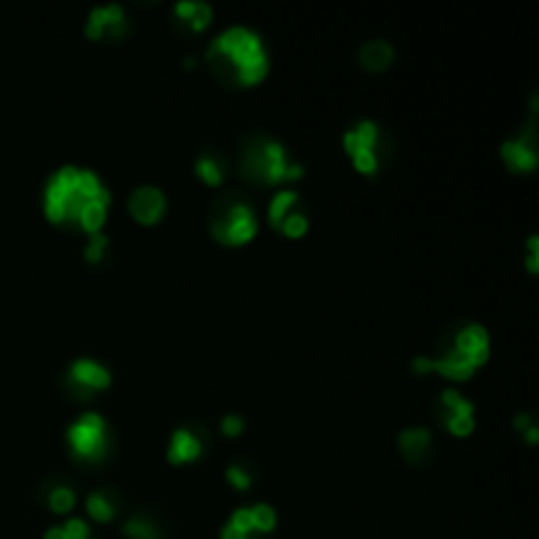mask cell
<instances>
[{"label":"cell","mask_w":539,"mask_h":539,"mask_svg":"<svg viewBox=\"0 0 539 539\" xmlns=\"http://www.w3.org/2000/svg\"><path fill=\"white\" fill-rule=\"evenodd\" d=\"M111 192L103 179L82 166H61L48 179L43 192V211L50 224L69 232L98 235L106 227Z\"/></svg>","instance_id":"cell-1"},{"label":"cell","mask_w":539,"mask_h":539,"mask_svg":"<svg viewBox=\"0 0 539 539\" xmlns=\"http://www.w3.org/2000/svg\"><path fill=\"white\" fill-rule=\"evenodd\" d=\"M208 74L229 90L261 85L269 74V53L261 35L248 27L224 29L203 56Z\"/></svg>","instance_id":"cell-2"},{"label":"cell","mask_w":539,"mask_h":539,"mask_svg":"<svg viewBox=\"0 0 539 539\" xmlns=\"http://www.w3.org/2000/svg\"><path fill=\"white\" fill-rule=\"evenodd\" d=\"M235 166L237 174L253 187H287L305 174L298 158L269 135L242 137Z\"/></svg>","instance_id":"cell-3"},{"label":"cell","mask_w":539,"mask_h":539,"mask_svg":"<svg viewBox=\"0 0 539 539\" xmlns=\"http://www.w3.org/2000/svg\"><path fill=\"white\" fill-rule=\"evenodd\" d=\"M490 358V334L482 324H461L442 337L434 355H426L429 374H440L447 382H469Z\"/></svg>","instance_id":"cell-4"},{"label":"cell","mask_w":539,"mask_h":539,"mask_svg":"<svg viewBox=\"0 0 539 539\" xmlns=\"http://www.w3.org/2000/svg\"><path fill=\"white\" fill-rule=\"evenodd\" d=\"M208 232L224 248H242L258 235V213L240 192H221L208 206Z\"/></svg>","instance_id":"cell-5"},{"label":"cell","mask_w":539,"mask_h":539,"mask_svg":"<svg viewBox=\"0 0 539 539\" xmlns=\"http://www.w3.org/2000/svg\"><path fill=\"white\" fill-rule=\"evenodd\" d=\"M342 148L348 153L353 169L363 177L382 174L395 156V140L374 119H361L350 124L342 135Z\"/></svg>","instance_id":"cell-6"},{"label":"cell","mask_w":539,"mask_h":539,"mask_svg":"<svg viewBox=\"0 0 539 539\" xmlns=\"http://www.w3.org/2000/svg\"><path fill=\"white\" fill-rule=\"evenodd\" d=\"M66 445L74 461L98 469L114 453V432L100 413L87 411L66 429Z\"/></svg>","instance_id":"cell-7"},{"label":"cell","mask_w":539,"mask_h":539,"mask_svg":"<svg viewBox=\"0 0 539 539\" xmlns=\"http://www.w3.org/2000/svg\"><path fill=\"white\" fill-rule=\"evenodd\" d=\"M58 387L66 398L77 400V403H90L95 395L111 387V371L93 358H77L66 366L58 379Z\"/></svg>","instance_id":"cell-8"},{"label":"cell","mask_w":539,"mask_h":539,"mask_svg":"<svg viewBox=\"0 0 539 539\" xmlns=\"http://www.w3.org/2000/svg\"><path fill=\"white\" fill-rule=\"evenodd\" d=\"M500 158L516 174H532L539 166V137H537V108L516 135L508 137L500 148Z\"/></svg>","instance_id":"cell-9"},{"label":"cell","mask_w":539,"mask_h":539,"mask_svg":"<svg viewBox=\"0 0 539 539\" xmlns=\"http://www.w3.org/2000/svg\"><path fill=\"white\" fill-rule=\"evenodd\" d=\"M434 419L453 437H469L476 429V408L458 390H442L434 400Z\"/></svg>","instance_id":"cell-10"},{"label":"cell","mask_w":539,"mask_h":539,"mask_svg":"<svg viewBox=\"0 0 539 539\" xmlns=\"http://www.w3.org/2000/svg\"><path fill=\"white\" fill-rule=\"evenodd\" d=\"M85 35L93 43H121L129 35V16L121 6H98L90 11L85 22Z\"/></svg>","instance_id":"cell-11"},{"label":"cell","mask_w":539,"mask_h":539,"mask_svg":"<svg viewBox=\"0 0 539 539\" xmlns=\"http://www.w3.org/2000/svg\"><path fill=\"white\" fill-rule=\"evenodd\" d=\"M398 450L403 461L413 469H426L432 466L437 458V445H434V434L426 426H408L398 434Z\"/></svg>","instance_id":"cell-12"},{"label":"cell","mask_w":539,"mask_h":539,"mask_svg":"<svg viewBox=\"0 0 539 539\" xmlns=\"http://www.w3.org/2000/svg\"><path fill=\"white\" fill-rule=\"evenodd\" d=\"M127 211L142 227H156L158 221L166 216V195L153 185L137 187L129 195Z\"/></svg>","instance_id":"cell-13"},{"label":"cell","mask_w":539,"mask_h":539,"mask_svg":"<svg viewBox=\"0 0 539 539\" xmlns=\"http://www.w3.org/2000/svg\"><path fill=\"white\" fill-rule=\"evenodd\" d=\"M206 442V429H200V426H179L177 432L171 434L169 447H166V461L174 463V466L195 463L203 455V450H206Z\"/></svg>","instance_id":"cell-14"},{"label":"cell","mask_w":539,"mask_h":539,"mask_svg":"<svg viewBox=\"0 0 539 539\" xmlns=\"http://www.w3.org/2000/svg\"><path fill=\"white\" fill-rule=\"evenodd\" d=\"M211 19L213 8L208 6V3H203V0H182V3H177L174 11H171V22H174L177 32H182V35L187 37L206 32Z\"/></svg>","instance_id":"cell-15"},{"label":"cell","mask_w":539,"mask_h":539,"mask_svg":"<svg viewBox=\"0 0 539 539\" xmlns=\"http://www.w3.org/2000/svg\"><path fill=\"white\" fill-rule=\"evenodd\" d=\"M40 497H43V503L48 505V511H53L56 516H66V513L74 511V505H77V490H74V484L64 476H50L45 479L43 487H40Z\"/></svg>","instance_id":"cell-16"},{"label":"cell","mask_w":539,"mask_h":539,"mask_svg":"<svg viewBox=\"0 0 539 539\" xmlns=\"http://www.w3.org/2000/svg\"><path fill=\"white\" fill-rule=\"evenodd\" d=\"M358 64L371 74H382L395 64V48L387 40H369L358 48Z\"/></svg>","instance_id":"cell-17"},{"label":"cell","mask_w":539,"mask_h":539,"mask_svg":"<svg viewBox=\"0 0 539 539\" xmlns=\"http://www.w3.org/2000/svg\"><path fill=\"white\" fill-rule=\"evenodd\" d=\"M195 174L203 185L208 187H221L227 179V158L221 156L219 150L206 148L195 158Z\"/></svg>","instance_id":"cell-18"},{"label":"cell","mask_w":539,"mask_h":539,"mask_svg":"<svg viewBox=\"0 0 539 539\" xmlns=\"http://www.w3.org/2000/svg\"><path fill=\"white\" fill-rule=\"evenodd\" d=\"M87 516L98 521V524H108L114 521L121 511V497L114 490H95L87 495Z\"/></svg>","instance_id":"cell-19"},{"label":"cell","mask_w":539,"mask_h":539,"mask_svg":"<svg viewBox=\"0 0 539 539\" xmlns=\"http://www.w3.org/2000/svg\"><path fill=\"white\" fill-rule=\"evenodd\" d=\"M303 198H300L298 190H279L274 198H271L269 203V227L277 232L279 227H282L284 221L290 219L292 213L303 211Z\"/></svg>","instance_id":"cell-20"},{"label":"cell","mask_w":539,"mask_h":539,"mask_svg":"<svg viewBox=\"0 0 539 539\" xmlns=\"http://www.w3.org/2000/svg\"><path fill=\"white\" fill-rule=\"evenodd\" d=\"M221 539H263L256 529L250 508H237L221 529Z\"/></svg>","instance_id":"cell-21"},{"label":"cell","mask_w":539,"mask_h":539,"mask_svg":"<svg viewBox=\"0 0 539 539\" xmlns=\"http://www.w3.org/2000/svg\"><path fill=\"white\" fill-rule=\"evenodd\" d=\"M121 532L127 539H161V526L150 516H132L124 521Z\"/></svg>","instance_id":"cell-22"},{"label":"cell","mask_w":539,"mask_h":539,"mask_svg":"<svg viewBox=\"0 0 539 539\" xmlns=\"http://www.w3.org/2000/svg\"><path fill=\"white\" fill-rule=\"evenodd\" d=\"M45 539H93L85 518H69L64 526H53L45 532Z\"/></svg>","instance_id":"cell-23"},{"label":"cell","mask_w":539,"mask_h":539,"mask_svg":"<svg viewBox=\"0 0 539 539\" xmlns=\"http://www.w3.org/2000/svg\"><path fill=\"white\" fill-rule=\"evenodd\" d=\"M227 482L232 484L237 492H248L250 487H253V482H256V471H253L250 463L235 461L227 469Z\"/></svg>","instance_id":"cell-24"},{"label":"cell","mask_w":539,"mask_h":539,"mask_svg":"<svg viewBox=\"0 0 539 539\" xmlns=\"http://www.w3.org/2000/svg\"><path fill=\"white\" fill-rule=\"evenodd\" d=\"M106 253H108V237L103 235V232L90 237V242H87L85 248V261L90 263V266H98V263H103Z\"/></svg>","instance_id":"cell-25"},{"label":"cell","mask_w":539,"mask_h":539,"mask_svg":"<svg viewBox=\"0 0 539 539\" xmlns=\"http://www.w3.org/2000/svg\"><path fill=\"white\" fill-rule=\"evenodd\" d=\"M221 432L227 434V437H240L245 432V419H242L240 413H229L221 419Z\"/></svg>","instance_id":"cell-26"},{"label":"cell","mask_w":539,"mask_h":539,"mask_svg":"<svg viewBox=\"0 0 539 539\" xmlns=\"http://www.w3.org/2000/svg\"><path fill=\"white\" fill-rule=\"evenodd\" d=\"M526 271L537 274L539 271V237L532 235L526 240Z\"/></svg>","instance_id":"cell-27"},{"label":"cell","mask_w":539,"mask_h":539,"mask_svg":"<svg viewBox=\"0 0 539 539\" xmlns=\"http://www.w3.org/2000/svg\"><path fill=\"white\" fill-rule=\"evenodd\" d=\"M513 429L521 434H529L534 429H539L537 421H534V413H518L516 419H513Z\"/></svg>","instance_id":"cell-28"}]
</instances>
